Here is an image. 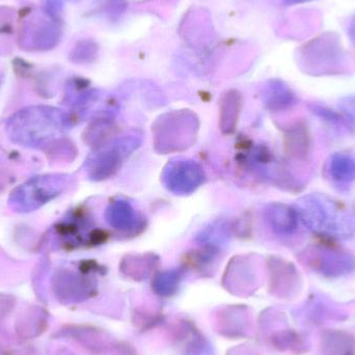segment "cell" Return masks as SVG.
I'll return each mask as SVG.
<instances>
[{
    "mask_svg": "<svg viewBox=\"0 0 355 355\" xmlns=\"http://www.w3.org/2000/svg\"><path fill=\"white\" fill-rule=\"evenodd\" d=\"M329 177L340 185H348L355 181V158L349 154L335 153L327 166Z\"/></svg>",
    "mask_w": 355,
    "mask_h": 355,
    "instance_id": "8",
    "label": "cell"
},
{
    "mask_svg": "<svg viewBox=\"0 0 355 355\" xmlns=\"http://www.w3.org/2000/svg\"><path fill=\"white\" fill-rule=\"evenodd\" d=\"M349 35L352 37V43L355 45V17L352 19V22L349 25Z\"/></svg>",
    "mask_w": 355,
    "mask_h": 355,
    "instance_id": "16",
    "label": "cell"
},
{
    "mask_svg": "<svg viewBox=\"0 0 355 355\" xmlns=\"http://www.w3.org/2000/svg\"><path fill=\"white\" fill-rule=\"evenodd\" d=\"M44 10L46 14L53 18L58 19L62 8H64V0H43Z\"/></svg>",
    "mask_w": 355,
    "mask_h": 355,
    "instance_id": "15",
    "label": "cell"
},
{
    "mask_svg": "<svg viewBox=\"0 0 355 355\" xmlns=\"http://www.w3.org/2000/svg\"><path fill=\"white\" fill-rule=\"evenodd\" d=\"M339 110L348 128L355 129V95L343 98L340 101Z\"/></svg>",
    "mask_w": 355,
    "mask_h": 355,
    "instance_id": "14",
    "label": "cell"
},
{
    "mask_svg": "<svg viewBox=\"0 0 355 355\" xmlns=\"http://www.w3.org/2000/svg\"><path fill=\"white\" fill-rule=\"evenodd\" d=\"M288 4H300L304 3V2L312 1V0H284Z\"/></svg>",
    "mask_w": 355,
    "mask_h": 355,
    "instance_id": "17",
    "label": "cell"
},
{
    "mask_svg": "<svg viewBox=\"0 0 355 355\" xmlns=\"http://www.w3.org/2000/svg\"><path fill=\"white\" fill-rule=\"evenodd\" d=\"M288 147L293 157L306 159L310 152V135L306 126H296L288 135Z\"/></svg>",
    "mask_w": 355,
    "mask_h": 355,
    "instance_id": "11",
    "label": "cell"
},
{
    "mask_svg": "<svg viewBox=\"0 0 355 355\" xmlns=\"http://www.w3.org/2000/svg\"><path fill=\"white\" fill-rule=\"evenodd\" d=\"M296 212L304 225L317 235L347 240L355 234L352 215L325 194L313 193L300 198Z\"/></svg>",
    "mask_w": 355,
    "mask_h": 355,
    "instance_id": "1",
    "label": "cell"
},
{
    "mask_svg": "<svg viewBox=\"0 0 355 355\" xmlns=\"http://www.w3.org/2000/svg\"><path fill=\"white\" fill-rule=\"evenodd\" d=\"M268 217L271 225L277 233L290 235L297 229V212L289 206L282 204L272 205L269 208Z\"/></svg>",
    "mask_w": 355,
    "mask_h": 355,
    "instance_id": "9",
    "label": "cell"
},
{
    "mask_svg": "<svg viewBox=\"0 0 355 355\" xmlns=\"http://www.w3.org/2000/svg\"><path fill=\"white\" fill-rule=\"evenodd\" d=\"M298 62L302 70L312 75H334L347 72L348 55L339 35L324 33L298 49Z\"/></svg>",
    "mask_w": 355,
    "mask_h": 355,
    "instance_id": "3",
    "label": "cell"
},
{
    "mask_svg": "<svg viewBox=\"0 0 355 355\" xmlns=\"http://www.w3.org/2000/svg\"><path fill=\"white\" fill-rule=\"evenodd\" d=\"M64 118L60 110L46 106L25 108L12 116L6 130L14 143L40 148L60 135Z\"/></svg>",
    "mask_w": 355,
    "mask_h": 355,
    "instance_id": "2",
    "label": "cell"
},
{
    "mask_svg": "<svg viewBox=\"0 0 355 355\" xmlns=\"http://www.w3.org/2000/svg\"><path fill=\"white\" fill-rule=\"evenodd\" d=\"M98 52H99V46L95 41L83 40L73 48L72 52H71V58L73 62H79V64L93 62L97 58Z\"/></svg>",
    "mask_w": 355,
    "mask_h": 355,
    "instance_id": "12",
    "label": "cell"
},
{
    "mask_svg": "<svg viewBox=\"0 0 355 355\" xmlns=\"http://www.w3.org/2000/svg\"><path fill=\"white\" fill-rule=\"evenodd\" d=\"M179 286V275L175 272H166L154 279L153 289L158 295L171 296L177 291Z\"/></svg>",
    "mask_w": 355,
    "mask_h": 355,
    "instance_id": "13",
    "label": "cell"
},
{
    "mask_svg": "<svg viewBox=\"0 0 355 355\" xmlns=\"http://www.w3.org/2000/svg\"><path fill=\"white\" fill-rule=\"evenodd\" d=\"M62 179L56 175L31 178L10 194V204L17 212H31L55 198L62 188Z\"/></svg>",
    "mask_w": 355,
    "mask_h": 355,
    "instance_id": "4",
    "label": "cell"
},
{
    "mask_svg": "<svg viewBox=\"0 0 355 355\" xmlns=\"http://www.w3.org/2000/svg\"><path fill=\"white\" fill-rule=\"evenodd\" d=\"M306 261L323 275H340L354 270L355 259L346 252L327 246L314 245L306 252Z\"/></svg>",
    "mask_w": 355,
    "mask_h": 355,
    "instance_id": "6",
    "label": "cell"
},
{
    "mask_svg": "<svg viewBox=\"0 0 355 355\" xmlns=\"http://www.w3.org/2000/svg\"><path fill=\"white\" fill-rule=\"evenodd\" d=\"M62 300L80 302L93 294L94 288L87 279L74 275H66L58 279V290Z\"/></svg>",
    "mask_w": 355,
    "mask_h": 355,
    "instance_id": "7",
    "label": "cell"
},
{
    "mask_svg": "<svg viewBox=\"0 0 355 355\" xmlns=\"http://www.w3.org/2000/svg\"><path fill=\"white\" fill-rule=\"evenodd\" d=\"M62 37L58 19L46 14L29 15L21 24L19 44L25 50L44 51L55 47Z\"/></svg>",
    "mask_w": 355,
    "mask_h": 355,
    "instance_id": "5",
    "label": "cell"
},
{
    "mask_svg": "<svg viewBox=\"0 0 355 355\" xmlns=\"http://www.w3.org/2000/svg\"><path fill=\"white\" fill-rule=\"evenodd\" d=\"M267 101L275 110L291 107L296 102L293 92L283 81H271L267 87Z\"/></svg>",
    "mask_w": 355,
    "mask_h": 355,
    "instance_id": "10",
    "label": "cell"
}]
</instances>
